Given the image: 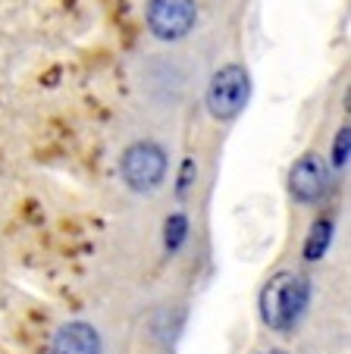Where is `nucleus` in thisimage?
Returning <instances> with one entry per match:
<instances>
[{
  "mask_svg": "<svg viewBox=\"0 0 351 354\" xmlns=\"http://www.w3.org/2000/svg\"><path fill=\"white\" fill-rule=\"evenodd\" d=\"M307 301H311V282L301 273L291 270H279L276 276H270L264 288H260L258 308L264 326H270L273 333H289L295 329V323L305 317Z\"/></svg>",
  "mask_w": 351,
  "mask_h": 354,
  "instance_id": "1",
  "label": "nucleus"
},
{
  "mask_svg": "<svg viewBox=\"0 0 351 354\" xmlns=\"http://www.w3.org/2000/svg\"><path fill=\"white\" fill-rule=\"evenodd\" d=\"M51 354H100V335L91 323H63L51 342Z\"/></svg>",
  "mask_w": 351,
  "mask_h": 354,
  "instance_id": "6",
  "label": "nucleus"
},
{
  "mask_svg": "<svg viewBox=\"0 0 351 354\" xmlns=\"http://www.w3.org/2000/svg\"><path fill=\"white\" fill-rule=\"evenodd\" d=\"M195 173H198V169H195V160H192V157H186V160H182V173H179V185H176V192H179V198L188 192V188H192Z\"/></svg>",
  "mask_w": 351,
  "mask_h": 354,
  "instance_id": "10",
  "label": "nucleus"
},
{
  "mask_svg": "<svg viewBox=\"0 0 351 354\" xmlns=\"http://www.w3.org/2000/svg\"><path fill=\"white\" fill-rule=\"evenodd\" d=\"M260 354H285V351H279V348H273V351H260Z\"/></svg>",
  "mask_w": 351,
  "mask_h": 354,
  "instance_id": "11",
  "label": "nucleus"
},
{
  "mask_svg": "<svg viewBox=\"0 0 351 354\" xmlns=\"http://www.w3.org/2000/svg\"><path fill=\"white\" fill-rule=\"evenodd\" d=\"M330 241H332V220L330 216H323V220H317L311 226V232H307V239H305V261L307 263H314V261H320V257L330 251Z\"/></svg>",
  "mask_w": 351,
  "mask_h": 354,
  "instance_id": "7",
  "label": "nucleus"
},
{
  "mask_svg": "<svg viewBox=\"0 0 351 354\" xmlns=\"http://www.w3.org/2000/svg\"><path fill=\"white\" fill-rule=\"evenodd\" d=\"M147 32L160 41H179L198 22V3L195 0H147L145 10Z\"/></svg>",
  "mask_w": 351,
  "mask_h": 354,
  "instance_id": "4",
  "label": "nucleus"
},
{
  "mask_svg": "<svg viewBox=\"0 0 351 354\" xmlns=\"http://www.w3.org/2000/svg\"><path fill=\"white\" fill-rule=\"evenodd\" d=\"M330 185V169L320 154H305L289 169V192L298 204H317Z\"/></svg>",
  "mask_w": 351,
  "mask_h": 354,
  "instance_id": "5",
  "label": "nucleus"
},
{
  "mask_svg": "<svg viewBox=\"0 0 351 354\" xmlns=\"http://www.w3.org/2000/svg\"><path fill=\"white\" fill-rule=\"evenodd\" d=\"M251 97V75L242 63H226L210 75L207 85V113L219 122H229L245 110Z\"/></svg>",
  "mask_w": 351,
  "mask_h": 354,
  "instance_id": "2",
  "label": "nucleus"
},
{
  "mask_svg": "<svg viewBox=\"0 0 351 354\" xmlns=\"http://www.w3.org/2000/svg\"><path fill=\"white\" fill-rule=\"evenodd\" d=\"M120 176L135 194H151L166 179V151L157 141H135L120 157Z\"/></svg>",
  "mask_w": 351,
  "mask_h": 354,
  "instance_id": "3",
  "label": "nucleus"
},
{
  "mask_svg": "<svg viewBox=\"0 0 351 354\" xmlns=\"http://www.w3.org/2000/svg\"><path fill=\"white\" fill-rule=\"evenodd\" d=\"M348 157H351V129L342 126L332 141V167L336 169H345L348 167Z\"/></svg>",
  "mask_w": 351,
  "mask_h": 354,
  "instance_id": "9",
  "label": "nucleus"
},
{
  "mask_svg": "<svg viewBox=\"0 0 351 354\" xmlns=\"http://www.w3.org/2000/svg\"><path fill=\"white\" fill-rule=\"evenodd\" d=\"M188 239V216L186 214H172L166 216V226H163V245L170 254H176Z\"/></svg>",
  "mask_w": 351,
  "mask_h": 354,
  "instance_id": "8",
  "label": "nucleus"
}]
</instances>
